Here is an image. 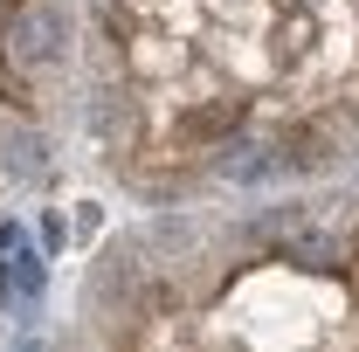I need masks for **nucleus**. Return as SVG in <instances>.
Listing matches in <instances>:
<instances>
[{"label":"nucleus","mask_w":359,"mask_h":352,"mask_svg":"<svg viewBox=\"0 0 359 352\" xmlns=\"http://www.w3.org/2000/svg\"><path fill=\"white\" fill-rule=\"evenodd\" d=\"M62 42H69L62 0H28V7L7 21V62H14V69H42V62H55Z\"/></svg>","instance_id":"nucleus-1"},{"label":"nucleus","mask_w":359,"mask_h":352,"mask_svg":"<svg viewBox=\"0 0 359 352\" xmlns=\"http://www.w3.org/2000/svg\"><path fill=\"white\" fill-rule=\"evenodd\" d=\"M215 173H222V180H235V187H276V180L290 173V159H283V145L222 138V145H215Z\"/></svg>","instance_id":"nucleus-2"},{"label":"nucleus","mask_w":359,"mask_h":352,"mask_svg":"<svg viewBox=\"0 0 359 352\" xmlns=\"http://www.w3.org/2000/svg\"><path fill=\"white\" fill-rule=\"evenodd\" d=\"M42 166H48V145L35 132L7 138V152H0V173H7V180H42Z\"/></svg>","instance_id":"nucleus-3"},{"label":"nucleus","mask_w":359,"mask_h":352,"mask_svg":"<svg viewBox=\"0 0 359 352\" xmlns=\"http://www.w3.org/2000/svg\"><path fill=\"white\" fill-rule=\"evenodd\" d=\"M7 283H14V297H28V304H35V297H42V283H48L42 256H35V249H21V256L7 263Z\"/></svg>","instance_id":"nucleus-4"}]
</instances>
